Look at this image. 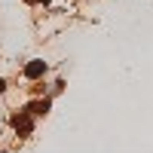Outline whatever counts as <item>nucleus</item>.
I'll return each instance as SVG.
<instances>
[{
	"label": "nucleus",
	"instance_id": "f257e3e1",
	"mask_svg": "<svg viewBox=\"0 0 153 153\" xmlns=\"http://www.w3.org/2000/svg\"><path fill=\"white\" fill-rule=\"evenodd\" d=\"M12 129H16V135H22V138H28V135L34 132V120H31V113H28V110H22V113H16V117H12Z\"/></svg>",
	"mask_w": 153,
	"mask_h": 153
},
{
	"label": "nucleus",
	"instance_id": "f03ea898",
	"mask_svg": "<svg viewBox=\"0 0 153 153\" xmlns=\"http://www.w3.org/2000/svg\"><path fill=\"white\" fill-rule=\"evenodd\" d=\"M25 110H28L31 117H43V113L49 110V98H40V101H31V104L25 107Z\"/></svg>",
	"mask_w": 153,
	"mask_h": 153
},
{
	"label": "nucleus",
	"instance_id": "7ed1b4c3",
	"mask_svg": "<svg viewBox=\"0 0 153 153\" xmlns=\"http://www.w3.org/2000/svg\"><path fill=\"white\" fill-rule=\"evenodd\" d=\"M46 74V61H31L28 68H25V76L28 80H37V76H43Z\"/></svg>",
	"mask_w": 153,
	"mask_h": 153
},
{
	"label": "nucleus",
	"instance_id": "20e7f679",
	"mask_svg": "<svg viewBox=\"0 0 153 153\" xmlns=\"http://www.w3.org/2000/svg\"><path fill=\"white\" fill-rule=\"evenodd\" d=\"M28 3H49V0H28Z\"/></svg>",
	"mask_w": 153,
	"mask_h": 153
},
{
	"label": "nucleus",
	"instance_id": "39448f33",
	"mask_svg": "<svg viewBox=\"0 0 153 153\" xmlns=\"http://www.w3.org/2000/svg\"><path fill=\"white\" fill-rule=\"evenodd\" d=\"M3 89H6V83H3V80H0V92H3Z\"/></svg>",
	"mask_w": 153,
	"mask_h": 153
}]
</instances>
